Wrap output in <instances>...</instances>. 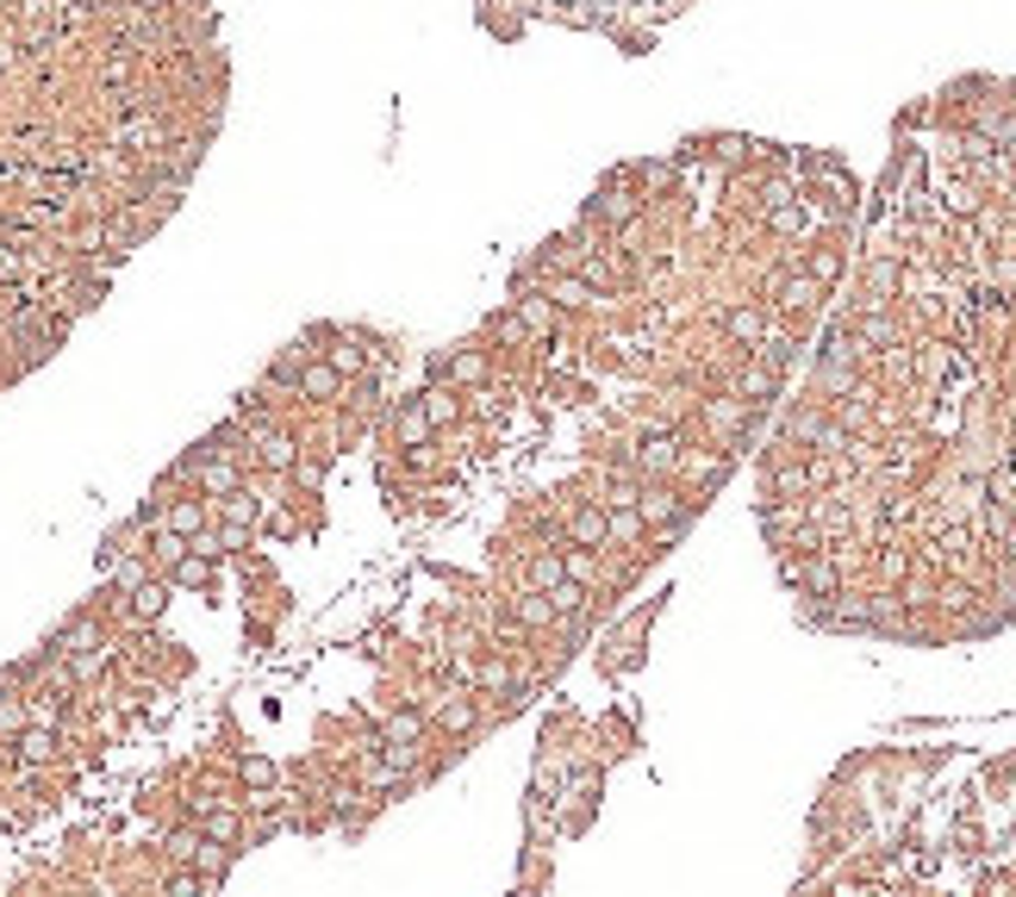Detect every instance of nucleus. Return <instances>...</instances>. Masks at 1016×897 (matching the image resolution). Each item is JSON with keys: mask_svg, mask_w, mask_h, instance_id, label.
Returning a JSON list of instances; mask_svg holds the SVG:
<instances>
[{"mask_svg": "<svg viewBox=\"0 0 1016 897\" xmlns=\"http://www.w3.org/2000/svg\"><path fill=\"white\" fill-rule=\"evenodd\" d=\"M437 724H443V736H468V729L480 724V705H474V698H443Z\"/></svg>", "mask_w": 1016, "mask_h": 897, "instance_id": "nucleus-8", "label": "nucleus"}, {"mask_svg": "<svg viewBox=\"0 0 1016 897\" xmlns=\"http://www.w3.org/2000/svg\"><path fill=\"white\" fill-rule=\"evenodd\" d=\"M636 512H643V524H668V530H686L680 493H668V486H655V493H636Z\"/></svg>", "mask_w": 1016, "mask_h": 897, "instance_id": "nucleus-3", "label": "nucleus"}, {"mask_svg": "<svg viewBox=\"0 0 1016 897\" xmlns=\"http://www.w3.org/2000/svg\"><path fill=\"white\" fill-rule=\"evenodd\" d=\"M605 505H612V512H617V505H636V480H624V474L605 480Z\"/></svg>", "mask_w": 1016, "mask_h": 897, "instance_id": "nucleus-16", "label": "nucleus"}, {"mask_svg": "<svg viewBox=\"0 0 1016 897\" xmlns=\"http://www.w3.org/2000/svg\"><path fill=\"white\" fill-rule=\"evenodd\" d=\"M293 386H300V393H306L312 405H331V400H337V393H344V374H337V368H331V362H300V374H293Z\"/></svg>", "mask_w": 1016, "mask_h": 897, "instance_id": "nucleus-2", "label": "nucleus"}, {"mask_svg": "<svg viewBox=\"0 0 1016 897\" xmlns=\"http://www.w3.org/2000/svg\"><path fill=\"white\" fill-rule=\"evenodd\" d=\"M418 400H424V412H431V424H456L461 418L456 393H418Z\"/></svg>", "mask_w": 1016, "mask_h": 897, "instance_id": "nucleus-14", "label": "nucleus"}, {"mask_svg": "<svg viewBox=\"0 0 1016 897\" xmlns=\"http://www.w3.org/2000/svg\"><path fill=\"white\" fill-rule=\"evenodd\" d=\"M524 580H531V592H549V586H561V580H568V561H561V554H537Z\"/></svg>", "mask_w": 1016, "mask_h": 897, "instance_id": "nucleus-9", "label": "nucleus"}, {"mask_svg": "<svg viewBox=\"0 0 1016 897\" xmlns=\"http://www.w3.org/2000/svg\"><path fill=\"white\" fill-rule=\"evenodd\" d=\"M518 624H531V630L556 624V605H549V592H524V598H518Z\"/></svg>", "mask_w": 1016, "mask_h": 897, "instance_id": "nucleus-10", "label": "nucleus"}, {"mask_svg": "<svg viewBox=\"0 0 1016 897\" xmlns=\"http://www.w3.org/2000/svg\"><path fill=\"white\" fill-rule=\"evenodd\" d=\"M393 437H400L405 449H424V442H431V412H424V400H405L400 412H393Z\"/></svg>", "mask_w": 1016, "mask_h": 897, "instance_id": "nucleus-6", "label": "nucleus"}, {"mask_svg": "<svg viewBox=\"0 0 1016 897\" xmlns=\"http://www.w3.org/2000/svg\"><path fill=\"white\" fill-rule=\"evenodd\" d=\"M225 100L212 0H0V393L175 218Z\"/></svg>", "mask_w": 1016, "mask_h": 897, "instance_id": "nucleus-1", "label": "nucleus"}, {"mask_svg": "<svg viewBox=\"0 0 1016 897\" xmlns=\"http://www.w3.org/2000/svg\"><path fill=\"white\" fill-rule=\"evenodd\" d=\"M724 330L736 337V344H761V312H755V306L729 312V318H724Z\"/></svg>", "mask_w": 1016, "mask_h": 897, "instance_id": "nucleus-12", "label": "nucleus"}, {"mask_svg": "<svg viewBox=\"0 0 1016 897\" xmlns=\"http://www.w3.org/2000/svg\"><path fill=\"white\" fill-rule=\"evenodd\" d=\"M381 736H387V742H418V736H424V717H418V710H393V717L381 724Z\"/></svg>", "mask_w": 1016, "mask_h": 897, "instance_id": "nucleus-11", "label": "nucleus"}, {"mask_svg": "<svg viewBox=\"0 0 1016 897\" xmlns=\"http://www.w3.org/2000/svg\"><path fill=\"white\" fill-rule=\"evenodd\" d=\"M568 536H574L580 549H605V542H612V517L599 512V505H574V517H568Z\"/></svg>", "mask_w": 1016, "mask_h": 897, "instance_id": "nucleus-4", "label": "nucleus"}, {"mask_svg": "<svg viewBox=\"0 0 1016 897\" xmlns=\"http://www.w3.org/2000/svg\"><path fill=\"white\" fill-rule=\"evenodd\" d=\"M487 368H493V362H487V349H456V356H443V362H437V374H449L456 386H480V381H487Z\"/></svg>", "mask_w": 1016, "mask_h": 897, "instance_id": "nucleus-5", "label": "nucleus"}, {"mask_svg": "<svg viewBox=\"0 0 1016 897\" xmlns=\"http://www.w3.org/2000/svg\"><path fill=\"white\" fill-rule=\"evenodd\" d=\"M773 386H780V381H773L768 368H748V374H743V393H748V400H743V405H761Z\"/></svg>", "mask_w": 1016, "mask_h": 897, "instance_id": "nucleus-15", "label": "nucleus"}, {"mask_svg": "<svg viewBox=\"0 0 1016 897\" xmlns=\"http://www.w3.org/2000/svg\"><path fill=\"white\" fill-rule=\"evenodd\" d=\"M474 686H480V692H512V668H505V661H480V668H474Z\"/></svg>", "mask_w": 1016, "mask_h": 897, "instance_id": "nucleus-13", "label": "nucleus"}, {"mask_svg": "<svg viewBox=\"0 0 1016 897\" xmlns=\"http://www.w3.org/2000/svg\"><path fill=\"white\" fill-rule=\"evenodd\" d=\"M275 780H281V766H275L269 754H249V748H237V785H244V792H269Z\"/></svg>", "mask_w": 1016, "mask_h": 897, "instance_id": "nucleus-7", "label": "nucleus"}]
</instances>
